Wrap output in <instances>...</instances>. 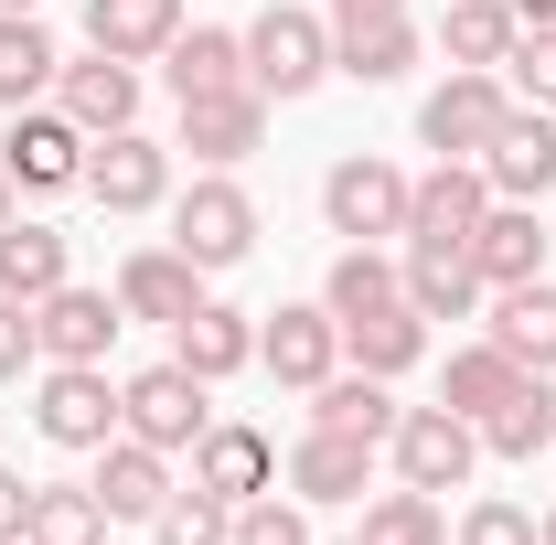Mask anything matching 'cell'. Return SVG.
<instances>
[{
	"mask_svg": "<svg viewBox=\"0 0 556 545\" xmlns=\"http://www.w3.org/2000/svg\"><path fill=\"white\" fill-rule=\"evenodd\" d=\"M321 75H332V22H321V11L268 0V11H257V33H247V86H257V97H311Z\"/></svg>",
	"mask_w": 556,
	"mask_h": 545,
	"instance_id": "1",
	"label": "cell"
},
{
	"mask_svg": "<svg viewBox=\"0 0 556 545\" xmlns=\"http://www.w3.org/2000/svg\"><path fill=\"white\" fill-rule=\"evenodd\" d=\"M482 214H492V182H482V161H439L428 182H407V246H439V257H471Z\"/></svg>",
	"mask_w": 556,
	"mask_h": 545,
	"instance_id": "2",
	"label": "cell"
},
{
	"mask_svg": "<svg viewBox=\"0 0 556 545\" xmlns=\"http://www.w3.org/2000/svg\"><path fill=\"white\" fill-rule=\"evenodd\" d=\"M204 396H214L204 375H182V364H150V375H129V385H118V428H129V439H150V449H193V439L214 428Z\"/></svg>",
	"mask_w": 556,
	"mask_h": 545,
	"instance_id": "3",
	"label": "cell"
},
{
	"mask_svg": "<svg viewBox=\"0 0 556 545\" xmlns=\"http://www.w3.org/2000/svg\"><path fill=\"white\" fill-rule=\"evenodd\" d=\"M321 214H332V236H353V246L407 236V172L375 161V150H353V161H332V182H321Z\"/></svg>",
	"mask_w": 556,
	"mask_h": 545,
	"instance_id": "4",
	"label": "cell"
},
{
	"mask_svg": "<svg viewBox=\"0 0 556 545\" xmlns=\"http://www.w3.org/2000/svg\"><path fill=\"white\" fill-rule=\"evenodd\" d=\"M33 428H43L54 449H108V439H118V385H108V364H43Z\"/></svg>",
	"mask_w": 556,
	"mask_h": 545,
	"instance_id": "5",
	"label": "cell"
},
{
	"mask_svg": "<svg viewBox=\"0 0 556 545\" xmlns=\"http://www.w3.org/2000/svg\"><path fill=\"white\" fill-rule=\"evenodd\" d=\"M172 246L193 257V268H236L247 246H257V204H247V182H225V172H204L182 204H172Z\"/></svg>",
	"mask_w": 556,
	"mask_h": 545,
	"instance_id": "6",
	"label": "cell"
},
{
	"mask_svg": "<svg viewBox=\"0 0 556 545\" xmlns=\"http://www.w3.org/2000/svg\"><path fill=\"white\" fill-rule=\"evenodd\" d=\"M386 449H396V481H407V492H460L471 460H482V428L450 417V407H407Z\"/></svg>",
	"mask_w": 556,
	"mask_h": 545,
	"instance_id": "7",
	"label": "cell"
},
{
	"mask_svg": "<svg viewBox=\"0 0 556 545\" xmlns=\"http://www.w3.org/2000/svg\"><path fill=\"white\" fill-rule=\"evenodd\" d=\"M482 182H492V204H546L556 193V118L546 107H503V129L482 139Z\"/></svg>",
	"mask_w": 556,
	"mask_h": 545,
	"instance_id": "8",
	"label": "cell"
},
{
	"mask_svg": "<svg viewBox=\"0 0 556 545\" xmlns=\"http://www.w3.org/2000/svg\"><path fill=\"white\" fill-rule=\"evenodd\" d=\"M0 172H11V193H65V182H86V129H75L65 107H54V118H43V107H11Z\"/></svg>",
	"mask_w": 556,
	"mask_h": 545,
	"instance_id": "9",
	"label": "cell"
},
{
	"mask_svg": "<svg viewBox=\"0 0 556 545\" xmlns=\"http://www.w3.org/2000/svg\"><path fill=\"white\" fill-rule=\"evenodd\" d=\"M503 107H514V97H503V75L450 65V86H439V97L417 107V139H428L439 161H482V139L503 129Z\"/></svg>",
	"mask_w": 556,
	"mask_h": 545,
	"instance_id": "10",
	"label": "cell"
},
{
	"mask_svg": "<svg viewBox=\"0 0 556 545\" xmlns=\"http://www.w3.org/2000/svg\"><path fill=\"white\" fill-rule=\"evenodd\" d=\"M129 332V310H118V289H54V300H33V342H43V364H108V342Z\"/></svg>",
	"mask_w": 556,
	"mask_h": 545,
	"instance_id": "11",
	"label": "cell"
},
{
	"mask_svg": "<svg viewBox=\"0 0 556 545\" xmlns=\"http://www.w3.org/2000/svg\"><path fill=\"white\" fill-rule=\"evenodd\" d=\"M86 193H97L108 214H150L161 193H172V150H161V139H139V129L86 139Z\"/></svg>",
	"mask_w": 556,
	"mask_h": 545,
	"instance_id": "12",
	"label": "cell"
},
{
	"mask_svg": "<svg viewBox=\"0 0 556 545\" xmlns=\"http://www.w3.org/2000/svg\"><path fill=\"white\" fill-rule=\"evenodd\" d=\"M332 353H343V321H332V300H289V310H268V332H257V364H268L278 385H321L332 375Z\"/></svg>",
	"mask_w": 556,
	"mask_h": 545,
	"instance_id": "13",
	"label": "cell"
},
{
	"mask_svg": "<svg viewBox=\"0 0 556 545\" xmlns=\"http://www.w3.org/2000/svg\"><path fill=\"white\" fill-rule=\"evenodd\" d=\"M86 492L108 503V524H150V514L172 503V449H150V439L118 428V439L97 449V481H86Z\"/></svg>",
	"mask_w": 556,
	"mask_h": 545,
	"instance_id": "14",
	"label": "cell"
},
{
	"mask_svg": "<svg viewBox=\"0 0 556 545\" xmlns=\"http://www.w3.org/2000/svg\"><path fill=\"white\" fill-rule=\"evenodd\" d=\"M172 364H182V375H204V385H225V375H247V364H257V321H247V310H225V300H193V310L172 321Z\"/></svg>",
	"mask_w": 556,
	"mask_h": 545,
	"instance_id": "15",
	"label": "cell"
},
{
	"mask_svg": "<svg viewBox=\"0 0 556 545\" xmlns=\"http://www.w3.org/2000/svg\"><path fill=\"white\" fill-rule=\"evenodd\" d=\"M257 129H268V97H257V86L182 97V150H204L214 172H225V161H247V150H257Z\"/></svg>",
	"mask_w": 556,
	"mask_h": 545,
	"instance_id": "16",
	"label": "cell"
},
{
	"mask_svg": "<svg viewBox=\"0 0 556 545\" xmlns=\"http://www.w3.org/2000/svg\"><path fill=\"white\" fill-rule=\"evenodd\" d=\"M268 471H278V449L257 439V428H236V417H214L204 439H193V481H204L214 503H257Z\"/></svg>",
	"mask_w": 556,
	"mask_h": 545,
	"instance_id": "17",
	"label": "cell"
},
{
	"mask_svg": "<svg viewBox=\"0 0 556 545\" xmlns=\"http://www.w3.org/2000/svg\"><path fill=\"white\" fill-rule=\"evenodd\" d=\"M471 268H482V289H525V278H546V214H535V204H492L482 236H471Z\"/></svg>",
	"mask_w": 556,
	"mask_h": 545,
	"instance_id": "18",
	"label": "cell"
},
{
	"mask_svg": "<svg viewBox=\"0 0 556 545\" xmlns=\"http://www.w3.org/2000/svg\"><path fill=\"white\" fill-rule=\"evenodd\" d=\"M193 300H204V268H193L182 246H139L129 268H118V310H129V321H182Z\"/></svg>",
	"mask_w": 556,
	"mask_h": 545,
	"instance_id": "19",
	"label": "cell"
},
{
	"mask_svg": "<svg viewBox=\"0 0 556 545\" xmlns=\"http://www.w3.org/2000/svg\"><path fill=\"white\" fill-rule=\"evenodd\" d=\"M375 481V439H343V428H311L300 449H289V492L300 503H353Z\"/></svg>",
	"mask_w": 556,
	"mask_h": 545,
	"instance_id": "20",
	"label": "cell"
},
{
	"mask_svg": "<svg viewBox=\"0 0 556 545\" xmlns=\"http://www.w3.org/2000/svg\"><path fill=\"white\" fill-rule=\"evenodd\" d=\"M172 33H182V0H86V43L118 54V65L172 54Z\"/></svg>",
	"mask_w": 556,
	"mask_h": 545,
	"instance_id": "21",
	"label": "cell"
},
{
	"mask_svg": "<svg viewBox=\"0 0 556 545\" xmlns=\"http://www.w3.org/2000/svg\"><path fill=\"white\" fill-rule=\"evenodd\" d=\"M54 86H65V118L86 139H108V129L139 118V65H118V54H86V65H65Z\"/></svg>",
	"mask_w": 556,
	"mask_h": 545,
	"instance_id": "22",
	"label": "cell"
},
{
	"mask_svg": "<svg viewBox=\"0 0 556 545\" xmlns=\"http://www.w3.org/2000/svg\"><path fill=\"white\" fill-rule=\"evenodd\" d=\"M396 396H386V375H364V364H353V375H321V385H311V428H343V439H375V449H386V439H396Z\"/></svg>",
	"mask_w": 556,
	"mask_h": 545,
	"instance_id": "23",
	"label": "cell"
},
{
	"mask_svg": "<svg viewBox=\"0 0 556 545\" xmlns=\"http://www.w3.org/2000/svg\"><path fill=\"white\" fill-rule=\"evenodd\" d=\"M492 342H503L525 375H556V289H546V278L492 289Z\"/></svg>",
	"mask_w": 556,
	"mask_h": 545,
	"instance_id": "24",
	"label": "cell"
},
{
	"mask_svg": "<svg viewBox=\"0 0 556 545\" xmlns=\"http://www.w3.org/2000/svg\"><path fill=\"white\" fill-rule=\"evenodd\" d=\"M514 385H525V364H514L503 342H460V353H450V375H439V407H450V417H471V428H482V417L503 407Z\"/></svg>",
	"mask_w": 556,
	"mask_h": 545,
	"instance_id": "25",
	"label": "cell"
},
{
	"mask_svg": "<svg viewBox=\"0 0 556 545\" xmlns=\"http://www.w3.org/2000/svg\"><path fill=\"white\" fill-rule=\"evenodd\" d=\"M482 449H492V460H546V449H556V385H546V375H525V385L482 417Z\"/></svg>",
	"mask_w": 556,
	"mask_h": 545,
	"instance_id": "26",
	"label": "cell"
},
{
	"mask_svg": "<svg viewBox=\"0 0 556 545\" xmlns=\"http://www.w3.org/2000/svg\"><path fill=\"white\" fill-rule=\"evenodd\" d=\"M54 289H65V236L11 214V225H0V300H22V310H33V300H54Z\"/></svg>",
	"mask_w": 556,
	"mask_h": 545,
	"instance_id": "27",
	"label": "cell"
},
{
	"mask_svg": "<svg viewBox=\"0 0 556 545\" xmlns=\"http://www.w3.org/2000/svg\"><path fill=\"white\" fill-rule=\"evenodd\" d=\"M514 33H525V22H514L503 0H450V11H439V54H450V65H471V75H503Z\"/></svg>",
	"mask_w": 556,
	"mask_h": 545,
	"instance_id": "28",
	"label": "cell"
},
{
	"mask_svg": "<svg viewBox=\"0 0 556 545\" xmlns=\"http://www.w3.org/2000/svg\"><path fill=\"white\" fill-rule=\"evenodd\" d=\"M22 545H108V503H97L86 481H33Z\"/></svg>",
	"mask_w": 556,
	"mask_h": 545,
	"instance_id": "29",
	"label": "cell"
},
{
	"mask_svg": "<svg viewBox=\"0 0 556 545\" xmlns=\"http://www.w3.org/2000/svg\"><path fill=\"white\" fill-rule=\"evenodd\" d=\"M54 75H65V54L43 43V22H33V11H0V118H11V107H33Z\"/></svg>",
	"mask_w": 556,
	"mask_h": 545,
	"instance_id": "30",
	"label": "cell"
},
{
	"mask_svg": "<svg viewBox=\"0 0 556 545\" xmlns=\"http://www.w3.org/2000/svg\"><path fill=\"white\" fill-rule=\"evenodd\" d=\"M214 86H247V33H172V97H214Z\"/></svg>",
	"mask_w": 556,
	"mask_h": 545,
	"instance_id": "31",
	"label": "cell"
},
{
	"mask_svg": "<svg viewBox=\"0 0 556 545\" xmlns=\"http://www.w3.org/2000/svg\"><path fill=\"white\" fill-rule=\"evenodd\" d=\"M343 353L364 364V375H407L417 353H428V321H417L407 300H386V310H364V321H343Z\"/></svg>",
	"mask_w": 556,
	"mask_h": 545,
	"instance_id": "32",
	"label": "cell"
},
{
	"mask_svg": "<svg viewBox=\"0 0 556 545\" xmlns=\"http://www.w3.org/2000/svg\"><path fill=\"white\" fill-rule=\"evenodd\" d=\"M471 300H482V268H471V257L407 246V310H417V321H460Z\"/></svg>",
	"mask_w": 556,
	"mask_h": 545,
	"instance_id": "33",
	"label": "cell"
},
{
	"mask_svg": "<svg viewBox=\"0 0 556 545\" xmlns=\"http://www.w3.org/2000/svg\"><path fill=\"white\" fill-rule=\"evenodd\" d=\"M417 65V22H364V33H332V75L353 86H396Z\"/></svg>",
	"mask_w": 556,
	"mask_h": 545,
	"instance_id": "34",
	"label": "cell"
},
{
	"mask_svg": "<svg viewBox=\"0 0 556 545\" xmlns=\"http://www.w3.org/2000/svg\"><path fill=\"white\" fill-rule=\"evenodd\" d=\"M321 300H332V321H364V310L407 300V268H386L375 246H343V257H332V289H321Z\"/></svg>",
	"mask_w": 556,
	"mask_h": 545,
	"instance_id": "35",
	"label": "cell"
},
{
	"mask_svg": "<svg viewBox=\"0 0 556 545\" xmlns=\"http://www.w3.org/2000/svg\"><path fill=\"white\" fill-rule=\"evenodd\" d=\"M150 524H161V545H236V503H214L204 481H193V492H172Z\"/></svg>",
	"mask_w": 556,
	"mask_h": 545,
	"instance_id": "36",
	"label": "cell"
},
{
	"mask_svg": "<svg viewBox=\"0 0 556 545\" xmlns=\"http://www.w3.org/2000/svg\"><path fill=\"white\" fill-rule=\"evenodd\" d=\"M364 545H450L439 535V492H386L364 514Z\"/></svg>",
	"mask_w": 556,
	"mask_h": 545,
	"instance_id": "37",
	"label": "cell"
},
{
	"mask_svg": "<svg viewBox=\"0 0 556 545\" xmlns=\"http://www.w3.org/2000/svg\"><path fill=\"white\" fill-rule=\"evenodd\" d=\"M503 75L525 86V107H556V22H546V33H514V54H503Z\"/></svg>",
	"mask_w": 556,
	"mask_h": 545,
	"instance_id": "38",
	"label": "cell"
},
{
	"mask_svg": "<svg viewBox=\"0 0 556 545\" xmlns=\"http://www.w3.org/2000/svg\"><path fill=\"white\" fill-rule=\"evenodd\" d=\"M236 545H311V524L278 492H257V503H236Z\"/></svg>",
	"mask_w": 556,
	"mask_h": 545,
	"instance_id": "39",
	"label": "cell"
},
{
	"mask_svg": "<svg viewBox=\"0 0 556 545\" xmlns=\"http://www.w3.org/2000/svg\"><path fill=\"white\" fill-rule=\"evenodd\" d=\"M460 545H535V514L525 503H471L460 514Z\"/></svg>",
	"mask_w": 556,
	"mask_h": 545,
	"instance_id": "40",
	"label": "cell"
},
{
	"mask_svg": "<svg viewBox=\"0 0 556 545\" xmlns=\"http://www.w3.org/2000/svg\"><path fill=\"white\" fill-rule=\"evenodd\" d=\"M33 353H43V342H33V310H22V300H0V385H11Z\"/></svg>",
	"mask_w": 556,
	"mask_h": 545,
	"instance_id": "41",
	"label": "cell"
},
{
	"mask_svg": "<svg viewBox=\"0 0 556 545\" xmlns=\"http://www.w3.org/2000/svg\"><path fill=\"white\" fill-rule=\"evenodd\" d=\"M364 22H407V0H332V33H364Z\"/></svg>",
	"mask_w": 556,
	"mask_h": 545,
	"instance_id": "42",
	"label": "cell"
},
{
	"mask_svg": "<svg viewBox=\"0 0 556 545\" xmlns=\"http://www.w3.org/2000/svg\"><path fill=\"white\" fill-rule=\"evenodd\" d=\"M22 514H33V481L0 471V545H22Z\"/></svg>",
	"mask_w": 556,
	"mask_h": 545,
	"instance_id": "43",
	"label": "cell"
},
{
	"mask_svg": "<svg viewBox=\"0 0 556 545\" xmlns=\"http://www.w3.org/2000/svg\"><path fill=\"white\" fill-rule=\"evenodd\" d=\"M503 11H514L525 33H546V22H556V0H503Z\"/></svg>",
	"mask_w": 556,
	"mask_h": 545,
	"instance_id": "44",
	"label": "cell"
},
{
	"mask_svg": "<svg viewBox=\"0 0 556 545\" xmlns=\"http://www.w3.org/2000/svg\"><path fill=\"white\" fill-rule=\"evenodd\" d=\"M0 225H11V172H0Z\"/></svg>",
	"mask_w": 556,
	"mask_h": 545,
	"instance_id": "45",
	"label": "cell"
},
{
	"mask_svg": "<svg viewBox=\"0 0 556 545\" xmlns=\"http://www.w3.org/2000/svg\"><path fill=\"white\" fill-rule=\"evenodd\" d=\"M535 545H556V514H546V524H535Z\"/></svg>",
	"mask_w": 556,
	"mask_h": 545,
	"instance_id": "46",
	"label": "cell"
},
{
	"mask_svg": "<svg viewBox=\"0 0 556 545\" xmlns=\"http://www.w3.org/2000/svg\"><path fill=\"white\" fill-rule=\"evenodd\" d=\"M0 11H33V0H0Z\"/></svg>",
	"mask_w": 556,
	"mask_h": 545,
	"instance_id": "47",
	"label": "cell"
},
{
	"mask_svg": "<svg viewBox=\"0 0 556 545\" xmlns=\"http://www.w3.org/2000/svg\"><path fill=\"white\" fill-rule=\"evenodd\" d=\"M353 545H364V535H353Z\"/></svg>",
	"mask_w": 556,
	"mask_h": 545,
	"instance_id": "48",
	"label": "cell"
}]
</instances>
